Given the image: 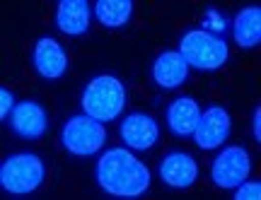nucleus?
<instances>
[{"label":"nucleus","instance_id":"1","mask_svg":"<svg viewBox=\"0 0 261 200\" xmlns=\"http://www.w3.org/2000/svg\"><path fill=\"white\" fill-rule=\"evenodd\" d=\"M97 181L109 195L138 198L150 188V172L128 150L112 147L97 164Z\"/></svg>","mask_w":261,"mask_h":200},{"label":"nucleus","instance_id":"2","mask_svg":"<svg viewBox=\"0 0 261 200\" xmlns=\"http://www.w3.org/2000/svg\"><path fill=\"white\" fill-rule=\"evenodd\" d=\"M126 104V92L119 77L114 75H97L87 82L83 92V109L85 116L99 121H114L123 111Z\"/></svg>","mask_w":261,"mask_h":200},{"label":"nucleus","instance_id":"3","mask_svg":"<svg viewBox=\"0 0 261 200\" xmlns=\"http://www.w3.org/2000/svg\"><path fill=\"white\" fill-rule=\"evenodd\" d=\"M179 53L187 61V65L196 70H218L230 61V48L223 39L208 34L205 29H191L181 37Z\"/></svg>","mask_w":261,"mask_h":200},{"label":"nucleus","instance_id":"4","mask_svg":"<svg viewBox=\"0 0 261 200\" xmlns=\"http://www.w3.org/2000/svg\"><path fill=\"white\" fill-rule=\"evenodd\" d=\"M44 179H46V166L41 162V157L32 152L10 155L0 169V183L12 195L34 193L37 188H41Z\"/></svg>","mask_w":261,"mask_h":200},{"label":"nucleus","instance_id":"5","mask_svg":"<svg viewBox=\"0 0 261 200\" xmlns=\"http://www.w3.org/2000/svg\"><path fill=\"white\" fill-rule=\"evenodd\" d=\"M104 140H107L104 126L90 116H73L65 121L61 130V142L65 152L73 157H92L94 152L102 150Z\"/></svg>","mask_w":261,"mask_h":200},{"label":"nucleus","instance_id":"6","mask_svg":"<svg viewBox=\"0 0 261 200\" xmlns=\"http://www.w3.org/2000/svg\"><path fill=\"white\" fill-rule=\"evenodd\" d=\"M252 174V157L249 152L240 145L225 147L220 155L215 157L213 169H211V179L218 188H237L244 183Z\"/></svg>","mask_w":261,"mask_h":200},{"label":"nucleus","instance_id":"7","mask_svg":"<svg viewBox=\"0 0 261 200\" xmlns=\"http://www.w3.org/2000/svg\"><path fill=\"white\" fill-rule=\"evenodd\" d=\"M230 130H232V116L225 106H208L205 111H201V119L196 123L194 130V140L201 150H215L220 147L230 137Z\"/></svg>","mask_w":261,"mask_h":200},{"label":"nucleus","instance_id":"8","mask_svg":"<svg viewBox=\"0 0 261 200\" xmlns=\"http://www.w3.org/2000/svg\"><path fill=\"white\" fill-rule=\"evenodd\" d=\"M32 68L44 80H58L68 68V55H65L61 41L54 37L39 39L34 44V51H32Z\"/></svg>","mask_w":261,"mask_h":200},{"label":"nucleus","instance_id":"9","mask_svg":"<svg viewBox=\"0 0 261 200\" xmlns=\"http://www.w3.org/2000/svg\"><path fill=\"white\" fill-rule=\"evenodd\" d=\"M119 133H121V140L130 150L143 152V150H150V147L158 142L160 128H158V121L152 119L150 113L133 111V113H128V116L121 121Z\"/></svg>","mask_w":261,"mask_h":200},{"label":"nucleus","instance_id":"10","mask_svg":"<svg viewBox=\"0 0 261 200\" xmlns=\"http://www.w3.org/2000/svg\"><path fill=\"white\" fill-rule=\"evenodd\" d=\"M198 176V164L184 150H169L160 162V179L172 188H189Z\"/></svg>","mask_w":261,"mask_h":200},{"label":"nucleus","instance_id":"11","mask_svg":"<svg viewBox=\"0 0 261 200\" xmlns=\"http://www.w3.org/2000/svg\"><path fill=\"white\" fill-rule=\"evenodd\" d=\"M10 128L17 133L19 137L27 140H37L44 135L46 130V111L37 99H24L17 101V106L10 113Z\"/></svg>","mask_w":261,"mask_h":200},{"label":"nucleus","instance_id":"12","mask_svg":"<svg viewBox=\"0 0 261 200\" xmlns=\"http://www.w3.org/2000/svg\"><path fill=\"white\" fill-rule=\"evenodd\" d=\"M187 75L189 65L179 51H162L152 63V80L162 90H177L179 84H184Z\"/></svg>","mask_w":261,"mask_h":200},{"label":"nucleus","instance_id":"13","mask_svg":"<svg viewBox=\"0 0 261 200\" xmlns=\"http://www.w3.org/2000/svg\"><path fill=\"white\" fill-rule=\"evenodd\" d=\"M198 119H201V109L194 97H179L167 106V126L179 137L194 135Z\"/></svg>","mask_w":261,"mask_h":200},{"label":"nucleus","instance_id":"14","mask_svg":"<svg viewBox=\"0 0 261 200\" xmlns=\"http://www.w3.org/2000/svg\"><path fill=\"white\" fill-rule=\"evenodd\" d=\"M56 27L68 37H80L90 29V5L85 0H61L56 10Z\"/></svg>","mask_w":261,"mask_h":200},{"label":"nucleus","instance_id":"15","mask_svg":"<svg viewBox=\"0 0 261 200\" xmlns=\"http://www.w3.org/2000/svg\"><path fill=\"white\" fill-rule=\"evenodd\" d=\"M232 37L242 48H254V46L259 44V39H261V8L259 5L244 8L234 17Z\"/></svg>","mask_w":261,"mask_h":200},{"label":"nucleus","instance_id":"16","mask_svg":"<svg viewBox=\"0 0 261 200\" xmlns=\"http://www.w3.org/2000/svg\"><path fill=\"white\" fill-rule=\"evenodd\" d=\"M133 0H99L94 3V15L107 29H119L133 17Z\"/></svg>","mask_w":261,"mask_h":200},{"label":"nucleus","instance_id":"17","mask_svg":"<svg viewBox=\"0 0 261 200\" xmlns=\"http://www.w3.org/2000/svg\"><path fill=\"white\" fill-rule=\"evenodd\" d=\"M261 198V183L259 181H244L237 186L234 200H259Z\"/></svg>","mask_w":261,"mask_h":200},{"label":"nucleus","instance_id":"18","mask_svg":"<svg viewBox=\"0 0 261 200\" xmlns=\"http://www.w3.org/2000/svg\"><path fill=\"white\" fill-rule=\"evenodd\" d=\"M203 22H205L208 34H213V32H223V29L227 27V19H225L218 10H208V12H205V17H203Z\"/></svg>","mask_w":261,"mask_h":200},{"label":"nucleus","instance_id":"19","mask_svg":"<svg viewBox=\"0 0 261 200\" xmlns=\"http://www.w3.org/2000/svg\"><path fill=\"white\" fill-rule=\"evenodd\" d=\"M15 106H17V97H15V92H10V90L0 92V119H8Z\"/></svg>","mask_w":261,"mask_h":200},{"label":"nucleus","instance_id":"20","mask_svg":"<svg viewBox=\"0 0 261 200\" xmlns=\"http://www.w3.org/2000/svg\"><path fill=\"white\" fill-rule=\"evenodd\" d=\"M252 133H254V140L259 142L261 140V109L259 106L254 109V116H252Z\"/></svg>","mask_w":261,"mask_h":200}]
</instances>
